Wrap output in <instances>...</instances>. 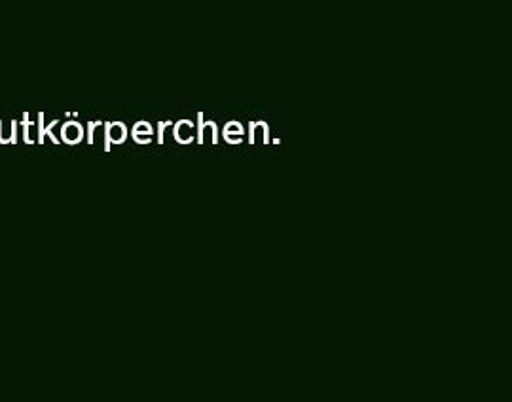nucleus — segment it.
Listing matches in <instances>:
<instances>
[{
  "label": "nucleus",
  "instance_id": "nucleus-1",
  "mask_svg": "<svg viewBox=\"0 0 512 402\" xmlns=\"http://www.w3.org/2000/svg\"><path fill=\"white\" fill-rule=\"evenodd\" d=\"M61 137H63L65 143L76 145V143H80L82 137H84V128H82L80 124H76V122H69V124H65V126L61 128Z\"/></svg>",
  "mask_w": 512,
  "mask_h": 402
},
{
  "label": "nucleus",
  "instance_id": "nucleus-2",
  "mask_svg": "<svg viewBox=\"0 0 512 402\" xmlns=\"http://www.w3.org/2000/svg\"><path fill=\"white\" fill-rule=\"evenodd\" d=\"M126 137H128V131H126L122 124H112V126L109 124L107 126V135H105V139H107L105 150H110V143H116V145L124 143Z\"/></svg>",
  "mask_w": 512,
  "mask_h": 402
},
{
  "label": "nucleus",
  "instance_id": "nucleus-3",
  "mask_svg": "<svg viewBox=\"0 0 512 402\" xmlns=\"http://www.w3.org/2000/svg\"><path fill=\"white\" fill-rule=\"evenodd\" d=\"M18 124L16 122H12V128L4 129L2 126V122H0V143L4 145V143H14L16 141V135H14V128H16Z\"/></svg>",
  "mask_w": 512,
  "mask_h": 402
},
{
  "label": "nucleus",
  "instance_id": "nucleus-4",
  "mask_svg": "<svg viewBox=\"0 0 512 402\" xmlns=\"http://www.w3.org/2000/svg\"><path fill=\"white\" fill-rule=\"evenodd\" d=\"M35 141H38V129L35 128V124H27V131H25V143H27V145H33Z\"/></svg>",
  "mask_w": 512,
  "mask_h": 402
},
{
  "label": "nucleus",
  "instance_id": "nucleus-5",
  "mask_svg": "<svg viewBox=\"0 0 512 402\" xmlns=\"http://www.w3.org/2000/svg\"><path fill=\"white\" fill-rule=\"evenodd\" d=\"M141 133H147V135L152 133V129H150V126H148L147 122H143V124H137L135 129H133V137H137V135H141Z\"/></svg>",
  "mask_w": 512,
  "mask_h": 402
},
{
  "label": "nucleus",
  "instance_id": "nucleus-6",
  "mask_svg": "<svg viewBox=\"0 0 512 402\" xmlns=\"http://www.w3.org/2000/svg\"><path fill=\"white\" fill-rule=\"evenodd\" d=\"M232 133H241L239 124H228V126H226V131H224V137H226V141H228V137H230Z\"/></svg>",
  "mask_w": 512,
  "mask_h": 402
},
{
  "label": "nucleus",
  "instance_id": "nucleus-7",
  "mask_svg": "<svg viewBox=\"0 0 512 402\" xmlns=\"http://www.w3.org/2000/svg\"><path fill=\"white\" fill-rule=\"evenodd\" d=\"M167 126H171V122H164V124H160V128H158V143L162 145L164 143V129Z\"/></svg>",
  "mask_w": 512,
  "mask_h": 402
},
{
  "label": "nucleus",
  "instance_id": "nucleus-8",
  "mask_svg": "<svg viewBox=\"0 0 512 402\" xmlns=\"http://www.w3.org/2000/svg\"><path fill=\"white\" fill-rule=\"evenodd\" d=\"M93 131H95V124H90V135H88V143L93 145Z\"/></svg>",
  "mask_w": 512,
  "mask_h": 402
}]
</instances>
